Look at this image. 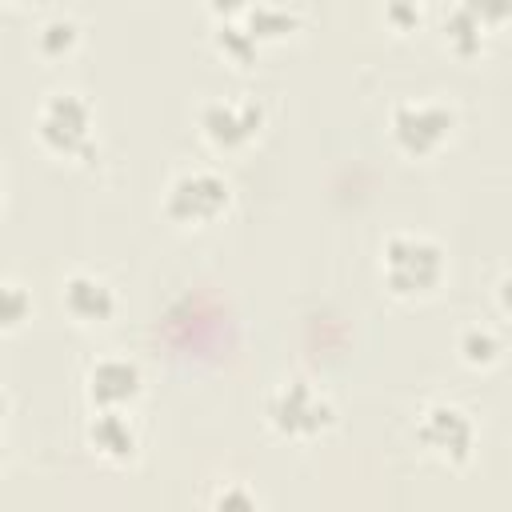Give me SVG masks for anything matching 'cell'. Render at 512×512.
Segmentation results:
<instances>
[{"label": "cell", "mask_w": 512, "mask_h": 512, "mask_svg": "<svg viewBox=\"0 0 512 512\" xmlns=\"http://www.w3.org/2000/svg\"><path fill=\"white\" fill-rule=\"evenodd\" d=\"M380 272H384V284L396 296H416V292H428V288L440 284V276H444V252L428 236L400 232V236H392L384 244Z\"/></svg>", "instance_id": "6da1fadb"}, {"label": "cell", "mask_w": 512, "mask_h": 512, "mask_svg": "<svg viewBox=\"0 0 512 512\" xmlns=\"http://www.w3.org/2000/svg\"><path fill=\"white\" fill-rule=\"evenodd\" d=\"M0 456H4V452H0Z\"/></svg>", "instance_id": "44dd1931"}, {"label": "cell", "mask_w": 512, "mask_h": 512, "mask_svg": "<svg viewBox=\"0 0 512 512\" xmlns=\"http://www.w3.org/2000/svg\"><path fill=\"white\" fill-rule=\"evenodd\" d=\"M268 420H272L276 432L296 436V440H308V436H320L332 424V404L308 380L296 376V380H284L268 396Z\"/></svg>", "instance_id": "277c9868"}, {"label": "cell", "mask_w": 512, "mask_h": 512, "mask_svg": "<svg viewBox=\"0 0 512 512\" xmlns=\"http://www.w3.org/2000/svg\"><path fill=\"white\" fill-rule=\"evenodd\" d=\"M140 392V368L124 356H104L88 372V396L96 408H124Z\"/></svg>", "instance_id": "ba28073f"}, {"label": "cell", "mask_w": 512, "mask_h": 512, "mask_svg": "<svg viewBox=\"0 0 512 512\" xmlns=\"http://www.w3.org/2000/svg\"><path fill=\"white\" fill-rule=\"evenodd\" d=\"M32 312V296L16 280H0V328H20Z\"/></svg>", "instance_id": "5bb4252c"}, {"label": "cell", "mask_w": 512, "mask_h": 512, "mask_svg": "<svg viewBox=\"0 0 512 512\" xmlns=\"http://www.w3.org/2000/svg\"><path fill=\"white\" fill-rule=\"evenodd\" d=\"M0 200H4V184H0Z\"/></svg>", "instance_id": "ffe728a7"}, {"label": "cell", "mask_w": 512, "mask_h": 512, "mask_svg": "<svg viewBox=\"0 0 512 512\" xmlns=\"http://www.w3.org/2000/svg\"><path fill=\"white\" fill-rule=\"evenodd\" d=\"M232 200V188L224 176L208 172V168H192V172H180L172 184H168V196H164V212L176 220V224H212Z\"/></svg>", "instance_id": "3957f363"}, {"label": "cell", "mask_w": 512, "mask_h": 512, "mask_svg": "<svg viewBox=\"0 0 512 512\" xmlns=\"http://www.w3.org/2000/svg\"><path fill=\"white\" fill-rule=\"evenodd\" d=\"M88 124H92V108L80 92H48V100L40 104L36 132L60 156H92Z\"/></svg>", "instance_id": "7a4b0ae2"}, {"label": "cell", "mask_w": 512, "mask_h": 512, "mask_svg": "<svg viewBox=\"0 0 512 512\" xmlns=\"http://www.w3.org/2000/svg\"><path fill=\"white\" fill-rule=\"evenodd\" d=\"M76 36H80L76 20H72L68 12H52V16L40 24L36 44H40V52H44V56H60V52H68V48L76 44Z\"/></svg>", "instance_id": "4fadbf2b"}, {"label": "cell", "mask_w": 512, "mask_h": 512, "mask_svg": "<svg viewBox=\"0 0 512 512\" xmlns=\"http://www.w3.org/2000/svg\"><path fill=\"white\" fill-rule=\"evenodd\" d=\"M456 124V112L440 100H400L392 108V136L408 156L436 152Z\"/></svg>", "instance_id": "5b68a950"}, {"label": "cell", "mask_w": 512, "mask_h": 512, "mask_svg": "<svg viewBox=\"0 0 512 512\" xmlns=\"http://www.w3.org/2000/svg\"><path fill=\"white\" fill-rule=\"evenodd\" d=\"M264 124V108L252 96L240 100H208L200 108V128L216 148H240L248 144Z\"/></svg>", "instance_id": "52a82bcc"}, {"label": "cell", "mask_w": 512, "mask_h": 512, "mask_svg": "<svg viewBox=\"0 0 512 512\" xmlns=\"http://www.w3.org/2000/svg\"><path fill=\"white\" fill-rule=\"evenodd\" d=\"M416 436L428 452H436L440 460H468L472 456V444H476V428L468 420V412H460L456 404H432L424 408L420 424H416Z\"/></svg>", "instance_id": "8992f818"}, {"label": "cell", "mask_w": 512, "mask_h": 512, "mask_svg": "<svg viewBox=\"0 0 512 512\" xmlns=\"http://www.w3.org/2000/svg\"><path fill=\"white\" fill-rule=\"evenodd\" d=\"M60 296H64V308H68L76 320H88V324H100V320H108V316L116 312L112 288H108L100 276H92V272H72V276L64 280Z\"/></svg>", "instance_id": "9c48e42d"}, {"label": "cell", "mask_w": 512, "mask_h": 512, "mask_svg": "<svg viewBox=\"0 0 512 512\" xmlns=\"http://www.w3.org/2000/svg\"><path fill=\"white\" fill-rule=\"evenodd\" d=\"M240 16H244L240 24L252 32L256 44H260L264 36H280V32H288V28L296 24V12H292V8H280V4H252V8H244Z\"/></svg>", "instance_id": "7c38bea8"}, {"label": "cell", "mask_w": 512, "mask_h": 512, "mask_svg": "<svg viewBox=\"0 0 512 512\" xmlns=\"http://www.w3.org/2000/svg\"><path fill=\"white\" fill-rule=\"evenodd\" d=\"M212 512H260V500L244 484H224L212 500Z\"/></svg>", "instance_id": "e0dca14e"}, {"label": "cell", "mask_w": 512, "mask_h": 512, "mask_svg": "<svg viewBox=\"0 0 512 512\" xmlns=\"http://www.w3.org/2000/svg\"><path fill=\"white\" fill-rule=\"evenodd\" d=\"M460 352H464L468 364H492L500 356V340H496V332H488V328L476 324V328H464Z\"/></svg>", "instance_id": "9a60e30c"}, {"label": "cell", "mask_w": 512, "mask_h": 512, "mask_svg": "<svg viewBox=\"0 0 512 512\" xmlns=\"http://www.w3.org/2000/svg\"><path fill=\"white\" fill-rule=\"evenodd\" d=\"M216 44H220L232 60H252V56H256V40H252V32H248L240 20H224V24L216 28Z\"/></svg>", "instance_id": "2e32d148"}, {"label": "cell", "mask_w": 512, "mask_h": 512, "mask_svg": "<svg viewBox=\"0 0 512 512\" xmlns=\"http://www.w3.org/2000/svg\"><path fill=\"white\" fill-rule=\"evenodd\" d=\"M88 444L108 460H128L136 452V432L120 408H100L88 424Z\"/></svg>", "instance_id": "30bf717a"}, {"label": "cell", "mask_w": 512, "mask_h": 512, "mask_svg": "<svg viewBox=\"0 0 512 512\" xmlns=\"http://www.w3.org/2000/svg\"><path fill=\"white\" fill-rule=\"evenodd\" d=\"M4 412H8V400H4V392H0V416H4Z\"/></svg>", "instance_id": "d6986e66"}, {"label": "cell", "mask_w": 512, "mask_h": 512, "mask_svg": "<svg viewBox=\"0 0 512 512\" xmlns=\"http://www.w3.org/2000/svg\"><path fill=\"white\" fill-rule=\"evenodd\" d=\"M384 16L396 20V24H416V20H420V8H412V4H388Z\"/></svg>", "instance_id": "ac0fdd59"}, {"label": "cell", "mask_w": 512, "mask_h": 512, "mask_svg": "<svg viewBox=\"0 0 512 512\" xmlns=\"http://www.w3.org/2000/svg\"><path fill=\"white\" fill-rule=\"evenodd\" d=\"M444 32H448V44L456 52H476L480 40H484V20H480V8L472 4H452L444 12Z\"/></svg>", "instance_id": "8fae6325"}]
</instances>
